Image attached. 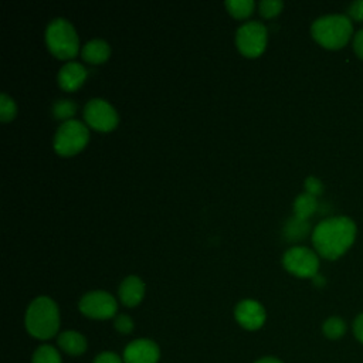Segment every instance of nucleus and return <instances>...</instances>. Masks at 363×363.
Segmentation results:
<instances>
[{
  "label": "nucleus",
  "mask_w": 363,
  "mask_h": 363,
  "mask_svg": "<svg viewBox=\"0 0 363 363\" xmlns=\"http://www.w3.org/2000/svg\"><path fill=\"white\" fill-rule=\"evenodd\" d=\"M237 322L250 330L258 329L265 322V311L262 305L254 299L241 301L234 311Z\"/></svg>",
  "instance_id": "nucleus-11"
},
{
  "label": "nucleus",
  "mask_w": 363,
  "mask_h": 363,
  "mask_svg": "<svg viewBox=\"0 0 363 363\" xmlns=\"http://www.w3.org/2000/svg\"><path fill=\"white\" fill-rule=\"evenodd\" d=\"M353 332H354V336L359 342L363 343V313H360L356 319H354V323H353Z\"/></svg>",
  "instance_id": "nucleus-29"
},
{
  "label": "nucleus",
  "mask_w": 363,
  "mask_h": 363,
  "mask_svg": "<svg viewBox=\"0 0 363 363\" xmlns=\"http://www.w3.org/2000/svg\"><path fill=\"white\" fill-rule=\"evenodd\" d=\"M113 325H115L116 330L121 332V333H129V332H132V329H133V320L130 319V316L123 315V313H122V315H118V316L115 318Z\"/></svg>",
  "instance_id": "nucleus-24"
},
{
  "label": "nucleus",
  "mask_w": 363,
  "mask_h": 363,
  "mask_svg": "<svg viewBox=\"0 0 363 363\" xmlns=\"http://www.w3.org/2000/svg\"><path fill=\"white\" fill-rule=\"evenodd\" d=\"M78 306L84 315L94 319H108L116 312V301L106 291L86 292L81 298Z\"/></svg>",
  "instance_id": "nucleus-8"
},
{
  "label": "nucleus",
  "mask_w": 363,
  "mask_h": 363,
  "mask_svg": "<svg viewBox=\"0 0 363 363\" xmlns=\"http://www.w3.org/2000/svg\"><path fill=\"white\" fill-rule=\"evenodd\" d=\"M305 189H306V193L316 196V194H319V193L323 190V186H322V183H320L319 179H316V177H308V179L305 180Z\"/></svg>",
  "instance_id": "nucleus-25"
},
{
  "label": "nucleus",
  "mask_w": 363,
  "mask_h": 363,
  "mask_svg": "<svg viewBox=\"0 0 363 363\" xmlns=\"http://www.w3.org/2000/svg\"><path fill=\"white\" fill-rule=\"evenodd\" d=\"M227 10L238 18L247 17L251 14L252 9H254V1L252 0H227L225 3Z\"/></svg>",
  "instance_id": "nucleus-20"
},
{
  "label": "nucleus",
  "mask_w": 363,
  "mask_h": 363,
  "mask_svg": "<svg viewBox=\"0 0 363 363\" xmlns=\"http://www.w3.org/2000/svg\"><path fill=\"white\" fill-rule=\"evenodd\" d=\"M86 126L77 119L62 122L54 135V149L57 153L68 156L79 152L88 142Z\"/></svg>",
  "instance_id": "nucleus-5"
},
{
  "label": "nucleus",
  "mask_w": 363,
  "mask_h": 363,
  "mask_svg": "<svg viewBox=\"0 0 363 363\" xmlns=\"http://www.w3.org/2000/svg\"><path fill=\"white\" fill-rule=\"evenodd\" d=\"M346 332V323L339 316H332L323 323V333L329 339H339Z\"/></svg>",
  "instance_id": "nucleus-19"
},
{
  "label": "nucleus",
  "mask_w": 363,
  "mask_h": 363,
  "mask_svg": "<svg viewBox=\"0 0 363 363\" xmlns=\"http://www.w3.org/2000/svg\"><path fill=\"white\" fill-rule=\"evenodd\" d=\"M308 231H309V223L296 216L291 217L284 227V234L289 241L302 240L308 234Z\"/></svg>",
  "instance_id": "nucleus-16"
},
{
  "label": "nucleus",
  "mask_w": 363,
  "mask_h": 363,
  "mask_svg": "<svg viewBox=\"0 0 363 363\" xmlns=\"http://www.w3.org/2000/svg\"><path fill=\"white\" fill-rule=\"evenodd\" d=\"M318 207L316 197L309 193L299 194L294 201V213L296 217L306 220Z\"/></svg>",
  "instance_id": "nucleus-17"
},
{
  "label": "nucleus",
  "mask_w": 363,
  "mask_h": 363,
  "mask_svg": "<svg viewBox=\"0 0 363 363\" xmlns=\"http://www.w3.org/2000/svg\"><path fill=\"white\" fill-rule=\"evenodd\" d=\"M255 363H282V362L278 360L277 357H262V359L257 360Z\"/></svg>",
  "instance_id": "nucleus-30"
},
{
  "label": "nucleus",
  "mask_w": 363,
  "mask_h": 363,
  "mask_svg": "<svg viewBox=\"0 0 363 363\" xmlns=\"http://www.w3.org/2000/svg\"><path fill=\"white\" fill-rule=\"evenodd\" d=\"M26 328L37 339L52 337L60 328V312L57 303L48 296L35 298L26 312Z\"/></svg>",
  "instance_id": "nucleus-2"
},
{
  "label": "nucleus",
  "mask_w": 363,
  "mask_h": 363,
  "mask_svg": "<svg viewBox=\"0 0 363 363\" xmlns=\"http://www.w3.org/2000/svg\"><path fill=\"white\" fill-rule=\"evenodd\" d=\"M58 346L71 356L82 354L86 350V339L75 330L62 332L58 336Z\"/></svg>",
  "instance_id": "nucleus-15"
},
{
  "label": "nucleus",
  "mask_w": 363,
  "mask_h": 363,
  "mask_svg": "<svg viewBox=\"0 0 363 363\" xmlns=\"http://www.w3.org/2000/svg\"><path fill=\"white\" fill-rule=\"evenodd\" d=\"M84 118L89 126L98 130H111L118 123L115 108L102 98L89 99L85 104Z\"/></svg>",
  "instance_id": "nucleus-9"
},
{
  "label": "nucleus",
  "mask_w": 363,
  "mask_h": 363,
  "mask_svg": "<svg viewBox=\"0 0 363 363\" xmlns=\"http://www.w3.org/2000/svg\"><path fill=\"white\" fill-rule=\"evenodd\" d=\"M311 33L320 45L336 50L349 41L353 33V26L350 18L343 14H329L316 18L312 23Z\"/></svg>",
  "instance_id": "nucleus-3"
},
{
  "label": "nucleus",
  "mask_w": 363,
  "mask_h": 363,
  "mask_svg": "<svg viewBox=\"0 0 363 363\" xmlns=\"http://www.w3.org/2000/svg\"><path fill=\"white\" fill-rule=\"evenodd\" d=\"M354 237L356 225L349 217H330L313 228L312 242L323 258L336 259L353 244Z\"/></svg>",
  "instance_id": "nucleus-1"
},
{
  "label": "nucleus",
  "mask_w": 363,
  "mask_h": 363,
  "mask_svg": "<svg viewBox=\"0 0 363 363\" xmlns=\"http://www.w3.org/2000/svg\"><path fill=\"white\" fill-rule=\"evenodd\" d=\"M353 50L363 60V30H359L353 37Z\"/></svg>",
  "instance_id": "nucleus-28"
},
{
  "label": "nucleus",
  "mask_w": 363,
  "mask_h": 363,
  "mask_svg": "<svg viewBox=\"0 0 363 363\" xmlns=\"http://www.w3.org/2000/svg\"><path fill=\"white\" fill-rule=\"evenodd\" d=\"M81 54H82V58L85 61L99 64V62H104L109 57L111 48H109V44L105 40L94 38V40H89L82 47Z\"/></svg>",
  "instance_id": "nucleus-14"
},
{
  "label": "nucleus",
  "mask_w": 363,
  "mask_h": 363,
  "mask_svg": "<svg viewBox=\"0 0 363 363\" xmlns=\"http://www.w3.org/2000/svg\"><path fill=\"white\" fill-rule=\"evenodd\" d=\"M45 43L58 58H71L78 52V35L72 24L61 17L51 20L45 28Z\"/></svg>",
  "instance_id": "nucleus-4"
},
{
  "label": "nucleus",
  "mask_w": 363,
  "mask_h": 363,
  "mask_svg": "<svg viewBox=\"0 0 363 363\" xmlns=\"http://www.w3.org/2000/svg\"><path fill=\"white\" fill-rule=\"evenodd\" d=\"M16 112H17L16 102L13 101L11 96L3 92L0 95V119L3 122H9L16 116Z\"/></svg>",
  "instance_id": "nucleus-22"
},
{
  "label": "nucleus",
  "mask_w": 363,
  "mask_h": 363,
  "mask_svg": "<svg viewBox=\"0 0 363 363\" xmlns=\"http://www.w3.org/2000/svg\"><path fill=\"white\" fill-rule=\"evenodd\" d=\"M94 363H123V362L118 354H115L112 352H104L95 357Z\"/></svg>",
  "instance_id": "nucleus-26"
},
{
  "label": "nucleus",
  "mask_w": 363,
  "mask_h": 363,
  "mask_svg": "<svg viewBox=\"0 0 363 363\" xmlns=\"http://www.w3.org/2000/svg\"><path fill=\"white\" fill-rule=\"evenodd\" d=\"M349 16L357 21H363V0L353 1L349 6Z\"/></svg>",
  "instance_id": "nucleus-27"
},
{
  "label": "nucleus",
  "mask_w": 363,
  "mask_h": 363,
  "mask_svg": "<svg viewBox=\"0 0 363 363\" xmlns=\"http://www.w3.org/2000/svg\"><path fill=\"white\" fill-rule=\"evenodd\" d=\"M33 363H62L61 356L54 346L43 345L33 354Z\"/></svg>",
  "instance_id": "nucleus-18"
},
{
  "label": "nucleus",
  "mask_w": 363,
  "mask_h": 363,
  "mask_svg": "<svg viewBox=\"0 0 363 363\" xmlns=\"http://www.w3.org/2000/svg\"><path fill=\"white\" fill-rule=\"evenodd\" d=\"M235 44L247 57L259 55L267 44V28L259 21H247L235 33Z\"/></svg>",
  "instance_id": "nucleus-6"
},
{
  "label": "nucleus",
  "mask_w": 363,
  "mask_h": 363,
  "mask_svg": "<svg viewBox=\"0 0 363 363\" xmlns=\"http://www.w3.org/2000/svg\"><path fill=\"white\" fill-rule=\"evenodd\" d=\"M282 6L284 3L281 0H262L259 1V13L264 17H274L281 11Z\"/></svg>",
  "instance_id": "nucleus-23"
},
{
  "label": "nucleus",
  "mask_w": 363,
  "mask_h": 363,
  "mask_svg": "<svg viewBox=\"0 0 363 363\" xmlns=\"http://www.w3.org/2000/svg\"><path fill=\"white\" fill-rule=\"evenodd\" d=\"M284 267L294 275L301 278H313L318 274V255L308 247H291L282 257Z\"/></svg>",
  "instance_id": "nucleus-7"
},
{
  "label": "nucleus",
  "mask_w": 363,
  "mask_h": 363,
  "mask_svg": "<svg viewBox=\"0 0 363 363\" xmlns=\"http://www.w3.org/2000/svg\"><path fill=\"white\" fill-rule=\"evenodd\" d=\"M159 356V346L149 339H136L123 350L125 363H157Z\"/></svg>",
  "instance_id": "nucleus-10"
},
{
  "label": "nucleus",
  "mask_w": 363,
  "mask_h": 363,
  "mask_svg": "<svg viewBox=\"0 0 363 363\" xmlns=\"http://www.w3.org/2000/svg\"><path fill=\"white\" fill-rule=\"evenodd\" d=\"M145 295V284L136 275L126 277L119 285V298L126 306H136Z\"/></svg>",
  "instance_id": "nucleus-13"
},
{
  "label": "nucleus",
  "mask_w": 363,
  "mask_h": 363,
  "mask_svg": "<svg viewBox=\"0 0 363 363\" xmlns=\"http://www.w3.org/2000/svg\"><path fill=\"white\" fill-rule=\"evenodd\" d=\"M86 78V69L75 61H69L64 64L57 75L58 84L65 91H75L82 85Z\"/></svg>",
  "instance_id": "nucleus-12"
},
{
  "label": "nucleus",
  "mask_w": 363,
  "mask_h": 363,
  "mask_svg": "<svg viewBox=\"0 0 363 363\" xmlns=\"http://www.w3.org/2000/svg\"><path fill=\"white\" fill-rule=\"evenodd\" d=\"M75 111H77V105L71 99H60V101H55L52 105V113L58 119L68 121V118L72 116Z\"/></svg>",
  "instance_id": "nucleus-21"
}]
</instances>
